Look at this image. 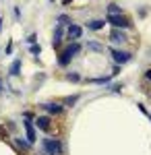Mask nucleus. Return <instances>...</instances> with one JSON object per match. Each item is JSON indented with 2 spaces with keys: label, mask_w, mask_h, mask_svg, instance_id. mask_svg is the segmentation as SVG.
I'll list each match as a JSON object with an SVG mask.
<instances>
[{
  "label": "nucleus",
  "mask_w": 151,
  "mask_h": 155,
  "mask_svg": "<svg viewBox=\"0 0 151 155\" xmlns=\"http://www.w3.org/2000/svg\"><path fill=\"white\" fill-rule=\"evenodd\" d=\"M44 153L46 155H62L64 153V145L60 139L52 137V139H44Z\"/></svg>",
  "instance_id": "obj_1"
},
{
  "label": "nucleus",
  "mask_w": 151,
  "mask_h": 155,
  "mask_svg": "<svg viewBox=\"0 0 151 155\" xmlns=\"http://www.w3.org/2000/svg\"><path fill=\"white\" fill-rule=\"evenodd\" d=\"M70 60H72V58H70L66 52H60V54H58V64L62 66V68H64V66H69V64H70Z\"/></svg>",
  "instance_id": "obj_13"
},
{
  "label": "nucleus",
  "mask_w": 151,
  "mask_h": 155,
  "mask_svg": "<svg viewBox=\"0 0 151 155\" xmlns=\"http://www.w3.org/2000/svg\"><path fill=\"white\" fill-rule=\"evenodd\" d=\"M15 145L23 151V153H29V147H31V143H27V141H23V139H19V137H15Z\"/></svg>",
  "instance_id": "obj_12"
},
{
  "label": "nucleus",
  "mask_w": 151,
  "mask_h": 155,
  "mask_svg": "<svg viewBox=\"0 0 151 155\" xmlns=\"http://www.w3.org/2000/svg\"><path fill=\"white\" fill-rule=\"evenodd\" d=\"M42 107L48 112V116H60V114H64V106H60V104H56V101L42 104Z\"/></svg>",
  "instance_id": "obj_6"
},
{
  "label": "nucleus",
  "mask_w": 151,
  "mask_h": 155,
  "mask_svg": "<svg viewBox=\"0 0 151 155\" xmlns=\"http://www.w3.org/2000/svg\"><path fill=\"white\" fill-rule=\"evenodd\" d=\"M66 81L69 83H81V74L79 72H66Z\"/></svg>",
  "instance_id": "obj_15"
},
{
  "label": "nucleus",
  "mask_w": 151,
  "mask_h": 155,
  "mask_svg": "<svg viewBox=\"0 0 151 155\" xmlns=\"http://www.w3.org/2000/svg\"><path fill=\"white\" fill-rule=\"evenodd\" d=\"M70 23H72V21H70L69 15H60V17H58V25H62V27H69Z\"/></svg>",
  "instance_id": "obj_16"
},
{
  "label": "nucleus",
  "mask_w": 151,
  "mask_h": 155,
  "mask_svg": "<svg viewBox=\"0 0 151 155\" xmlns=\"http://www.w3.org/2000/svg\"><path fill=\"white\" fill-rule=\"evenodd\" d=\"M106 27V21L104 19H93V21H89L87 23V29H91V31H102Z\"/></svg>",
  "instance_id": "obj_11"
},
{
  "label": "nucleus",
  "mask_w": 151,
  "mask_h": 155,
  "mask_svg": "<svg viewBox=\"0 0 151 155\" xmlns=\"http://www.w3.org/2000/svg\"><path fill=\"white\" fill-rule=\"evenodd\" d=\"M128 37L122 33V29H112V33H110V41L112 44H116V46H120V44H124Z\"/></svg>",
  "instance_id": "obj_8"
},
{
  "label": "nucleus",
  "mask_w": 151,
  "mask_h": 155,
  "mask_svg": "<svg viewBox=\"0 0 151 155\" xmlns=\"http://www.w3.org/2000/svg\"><path fill=\"white\" fill-rule=\"evenodd\" d=\"M87 48L93 50V52H104V46H102L99 41H93V39H89V41H87Z\"/></svg>",
  "instance_id": "obj_14"
},
{
  "label": "nucleus",
  "mask_w": 151,
  "mask_h": 155,
  "mask_svg": "<svg viewBox=\"0 0 151 155\" xmlns=\"http://www.w3.org/2000/svg\"><path fill=\"white\" fill-rule=\"evenodd\" d=\"M35 126L39 130H44L46 134H50L52 128H54V120H52V116H39V118L35 120Z\"/></svg>",
  "instance_id": "obj_5"
},
{
  "label": "nucleus",
  "mask_w": 151,
  "mask_h": 155,
  "mask_svg": "<svg viewBox=\"0 0 151 155\" xmlns=\"http://www.w3.org/2000/svg\"><path fill=\"white\" fill-rule=\"evenodd\" d=\"M19 71H21V60H15L11 66V74H19Z\"/></svg>",
  "instance_id": "obj_18"
},
{
  "label": "nucleus",
  "mask_w": 151,
  "mask_h": 155,
  "mask_svg": "<svg viewBox=\"0 0 151 155\" xmlns=\"http://www.w3.org/2000/svg\"><path fill=\"white\" fill-rule=\"evenodd\" d=\"M106 21L112 25L114 29H130V27H133L130 19H128L124 12H122V15H108V19H106Z\"/></svg>",
  "instance_id": "obj_2"
},
{
  "label": "nucleus",
  "mask_w": 151,
  "mask_h": 155,
  "mask_svg": "<svg viewBox=\"0 0 151 155\" xmlns=\"http://www.w3.org/2000/svg\"><path fill=\"white\" fill-rule=\"evenodd\" d=\"M110 56H112V60L116 62L118 66H122V64H126V62L133 60V54H130V52H126V50H118V48L110 50Z\"/></svg>",
  "instance_id": "obj_3"
},
{
  "label": "nucleus",
  "mask_w": 151,
  "mask_h": 155,
  "mask_svg": "<svg viewBox=\"0 0 151 155\" xmlns=\"http://www.w3.org/2000/svg\"><path fill=\"white\" fill-rule=\"evenodd\" d=\"M145 79H149V81H151V68H149V71H145Z\"/></svg>",
  "instance_id": "obj_22"
},
{
  "label": "nucleus",
  "mask_w": 151,
  "mask_h": 155,
  "mask_svg": "<svg viewBox=\"0 0 151 155\" xmlns=\"http://www.w3.org/2000/svg\"><path fill=\"white\" fill-rule=\"evenodd\" d=\"M108 15H122V8L118 4H110L108 6Z\"/></svg>",
  "instance_id": "obj_17"
},
{
  "label": "nucleus",
  "mask_w": 151,
  "mask_h": 155,
  "mask_svg": "<svg viewBox=\"0 0 151 155\" xmlns=\"http://www.w3.org/2000/svg\"><path fill=\"white\" fill-rule=\"evenodd\" d=\"M27 44H29V46H31V44H37V35H35V33H31V35L27 37Z\"/></svg>",
  "instance_id": "obj_21"
},
{
  "label": "nucleus",
  "mask_w": 151,
  "mask_h": 155,
  "mask_svg": "<svg viewBox=\"0 0 151 155\" xmlns=\"http://www.w3.org/2000/svg\"><path fill=\"white\" fill-rule=\"evenodd\" d=\"M0 91H2V81H0Z\"/></svg>",
  "instance_id": "obj_24"
},
{
  "label": "nucleus",
  "mask_w": 151,
  "mask_h": 155,
  "mask_svg": "<svg viewBox=\"0 0 151 155\" xmlns=\"http://www.w3.org/2000/svg\"><path fill=\"white\" fill-rule=\"evenodd\" d=\"M0 29H2V17H0Z\"/></svg>",
  "instance_id": "obj_23"
},
{
  "label": "nucleus",
  "mask_w": 151,
  "mask_h": 155,
  "mask_svg": "<svg viewBox=\"0 0 151 155\" xmlns=\"http://www.w3.org/2000/svg\"><path fill=\"white\" fill-rule=\"evenodd\" d=\"M81 50H83V46L79 44V41H69V46H66V48L62 50V52H66V54H69L70 58H75L77 54H81Z\"/></svg>",
  "instance_id": "obj_9"
},
{
  "label": "nucleus",
  "mask_w": 151,
  "mask_h": 155,
  "mask_svg": "<svg viewBox=\"0 0 151 155\" xmlns=\"http://www.w3.org/2000/svg\"><path fill=\"white\" fill-rule=\"evenodd\" d=\"M64 35H66V41H77L83 37V27L77 23H70L66 29H64Z\"/></svg>",
  "instance_id": "obj_4"
},
{
  "label": "nucleus",
  "mask_w": 151,
  "mask_h": 155,
  "mask_svg": "<svg viewBox=\"0 0 151 155\" xmlns=\"http://www.w3.org/2000/svg\"><path fill=\"white\" fill-rule=\"evenodd\" d=\"M77 99H79V95H70L69 99H64V106H72V104H75V101H77Z\"/></svg>",
  "instance_id": "obj_20"
},
{
  "label": "nucleus",
  "mask_w": 151,
  "mask_h": 155,
  "mask_svg": "<svg viewBox=\"0 0 151 155\" xmlns=\"http://www.w3.org/2000/svg\"><path fill=\"white\" fill-rule=\"evenodd\" d=\"M31 54H33V56H39V54H42V48H39V44H31Z\"/></svg>",
  "instance_id": "obj_19"
},
{
  "label": "nucleus",
  "mask_w": 151,
  "mask_h": 155,
  "mask_svg": "<svg viewBox=\"0 0 151 155\" xmlns=\"http://www.w3.org/2000/svg\"><path fill=\"white\" fill-rule=\"evenodd\" d=\"M64 29H66V27H62V25H58V27L54 29V41H52L54 48H58V46H60V41H62V37H64Z\"/></svg>",
  "instance_id": "obj_10"
},
{
  "label": "nucleus",
  "mask_w": 151,
  "mask_h": 155,
  "mask_svg": "<svg viewBox=\"0 0 151 155\" xmlns=\"http://www.w3.org/2000/svg\"><path fill=\"white\" fill-rule=\"evenodd\" d=\"M23 126H25V132H27V143L33 145L35 141H37V132H35V126L31 124V120H29V118H25V120H23Z\"/></svg>",
  "instance_id": "obj_7"
},
{
  "label": "nucleus",
  "mask_w": 151,
  "mask_h": 155,
  "mask_svg": "<svg viewBox=\"0 0 151 155\" xmlns=\"http://www.w3.org/2000/svg\"><path fill=\"white\" fill-rule=\"evenodd\" d=\"M149 118H151V114H149Z\"/></svg>",
  "instance_id": "obj_25"
}]
</instances>
